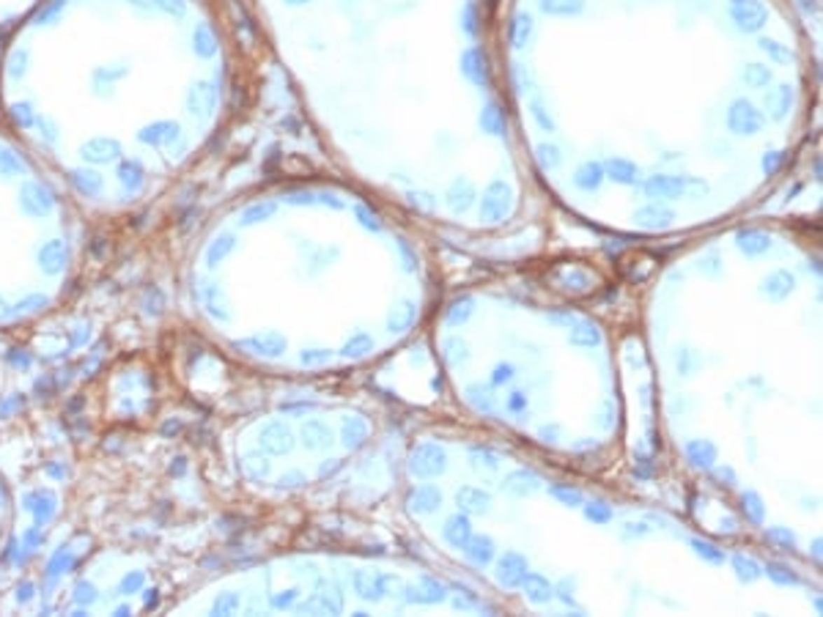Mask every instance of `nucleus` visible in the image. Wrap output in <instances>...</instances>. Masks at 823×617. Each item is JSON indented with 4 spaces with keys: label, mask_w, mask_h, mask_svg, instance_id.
<instances>
[{
    "label": "nucleus",
    "mask_w": 823,
    "mask_h": 617,
    "mask_svg": "<svg viewBox=\"0 0 823 617\" xmlns=\"http://www.w3.org/2000/svg\"><path fill=\"white\" fill-rule=\"evenodd\" d=\"M0 373H3V357H0Z\"/></svg>",
    "instance_id": "1"
}]
</instances>
